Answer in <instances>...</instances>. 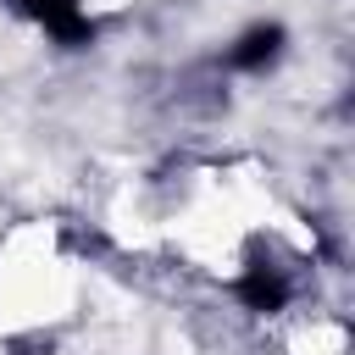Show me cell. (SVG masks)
<instances>
[{"label": "cell", "instance_id": "cell-2", "mask_svg": "<svg viewBox=\"0 0 355 355\" xmlns=\"http://www.w3.org/2000/svg\"><path fill=\"white\" fill-rule=\"evenodd\" d=\"M283 44H288V33H283V22H255V28H244L233 44H227V67L233 72H261V67H272L277 55H283Z\"/></svg>", "mask_w": 355, "mask_h": 355}, {"label": "cell", "instance_id": "cell-1", "mask_svg": "<svg viewBox=\"0 0 355 355\" xmlns=\"http://www.w3.org/2000/svg\"><path fill=\"white\" fill-rule=\"evenodd\" d=\"M22 6L55 44H89L94 39V17L83 11V0H22Z\"/></svg>", "mask_w": 355, "mask_h": 355}, {"label": "cell", "instance_id": "cell-3", "mask_svg": "<svg viewBox=\"0 0 355 355\" xmlns=\"http://www.w3.org/2000/svg\"><path fill=\"white\" fill-rule=\"evenodd\" d=\"M239 300H244V311H283L288 305V283H283L277 266H250L239 277Z\"/></svg>", "mask_w": 355, "mask_h": 355}]
</instances>
